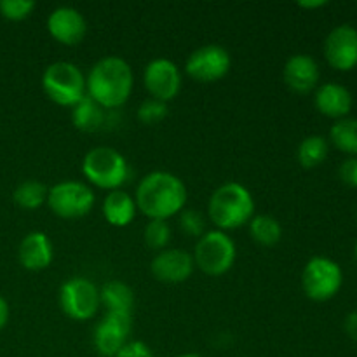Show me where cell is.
Returning a JSON list of instances; mask_svg holds the SVG:
<instances>
[{"mask_svg":"<svg viewBox=\"0 0 357 357\" xmlns=\"http://www.w3.org/2000/svg\"><path fill=\"white\" fill-rule=\"evenodd\" d=\"M136 208L149 220H169L187 206L188 190L183 180L169 171H152L136 185Z\"/></svg>","mask_w":357,"mask_h":357,"instance_id":"1","label":"cell"},{"mask_svg":"<svg viewBox=\"0 0 357 357\" xmlns=\"http://www.w3.org/2000/svg\"><path fill=\"white\" fill-rule=\"evenodd\" d=\"M135 87L131 65L121 56H105L91 66L86 75L87 96L105 110H115L129 101Z\"/></svg>","mask_w":357,"mask_h":357,"instance_id":"2","label":"cell"},{"mask_svg":"<svg viewBox=\"0 0 357 357\" xmlns=\"http://www.w3.org/2000/svg\"><path fill=\"white\" fill-rule=\"evenodd\" d=\"M255 216V199L239 181H227L215 188L208 202V218L216 230L229 232L248 225Z\"/></svg>","mask_w":357,"mask_h":357,"instance_id":"3","label":"cell"},{"mask_svg":"<svg viewBox=\"0 0 357 357\" xmlns=\"http://www.w3.org/2000/svg\"><path fill=\"white\" fill-rule=\"evenodd\" d=\"M82 174L93 187L119 190L129 176V164L119 150L105 145L94 146L84 155Z\"/></svg>","mask_w":357,"mask_h":357,"instance_id":"4","label":"cell"},{"mask_svg":"<svg viewBox=\"0 0 357 357\" xmlns=\"http://www.w3.org/2000/svg\"><path fill=\"white\" fill-rule=\"evenodd\" d=\"M42 91L58 107L73 108L84 96L86 75L77 65L70 61H54L42 73Z\"/></svg>","mask_w":357,"mask_h":357,"instance_id":"5","label":"cell"},{"mask_svg":"<svg viewBox=\"0 0 357 357\" xmlns=\"http://www.w3.org/2000/svg\"><path fill=\"white\" fill-rule=\"evenodd\" d=\"M194 264L202 274L209 278H220L234 267L237 258V248L232 237L222 230H208L194 248Z\"/></svg>","mask_w":357,"mask_h":357,"instance_id":"6","label":"cell"},{"mask_svg":"<svg viewBox=\"0 0 357 357\" xmlns=\"http://www.w3.org/2000/svg\"><path fill=\"white\" fill-rule=\"evenodd\" d=\"M96 202L91 185L79 180H63L47 188V208L58 218L77 220L89 215Z\"/></svg>","mask_w":357,"mask_h":357,"instance_id":"7","label":"cell"},{"mask_svg":"<svg viewBox=\"0 0 357 357\" xmlns=\"http://www.w3.org/2000/svg\"><path fill=\"white\" fill-rule=\"evenodd\" d=\"M344 271L328 257H312L302 271V289L314 302H328L340 293Z\"/></svg>","mask_w":357,"mask_h":357,"instance_id":"8","label":"cell"},{"mask_svg":"<svg viewBox=\"0 0 357 357\" xmlns=\"http://www.w3.org/2000/svg\"><path fill=\"white\" fill-rule=\"evenodd\" d=\"M59 309L73 321H89L100 309V288L87 278H70L59 288Z\"/></svg>","mask_w":357,"mask_h":357,"instance_id":"9","label":"cell"},{"mask_svg":"<svg viewBox=\"0 0 357 357\" xmlns=\"http://www.w3.org/2000/svg\"><path fill=\"white\" fill-rule=\"evenodd\" d=\"M232 68V56L223 45L206 44L188 54L185 73L195 82L211 84L222 80Z\"/></svg>","mask_w":357,"mask_h":357,"instance_id":"10","label":"cell"},{"mask_svg":"<svg viewBox=\"0 0 357 357\" xmlns=\"http://www.w3.org/2000/svg\"><path fill=\"white\" fill-rule=\"evenodd\" d=\"M143 86L150 98L169 103L181 91V70L169 58H155L143 70Z\"/></svg>","mask_w":357,"mask_h":357,"instance_id":"11","label":"cell"},{"mask_svg":"<svg viewBox=\"0 0 357 357\" xmlns=\"http://www.w3.org/2000/svg\"><path fill=\"white\" fill-rule=\"evenodd\" d=\"M132 317L131 314L107 312L93 331V345L101 357H115L129 342Z\"/></svg>","mask_w":357,"mask_h":357,"instance_id":"12","label":"cell"},{"mask_svg":"<svg viewBox=\"0 0 357 357\" xmlns=\"http://www.w3.org/2000/svg\"><path fill=\"white\" fill-rule=\"evenodd\" d=\"M324 58L331 68L351 72L357 66V28L338 24L324 38Z\"/></svg>","mask_w":357,"mask_h":357,"instance_id":"13","label":"cell"},{"mask_svg":"<svg viewBox=\"0 0 357 357\" xmlns=\"http://www.w3.org/2000/svg\"><path fill=\"white\" fill-rule=\"evenodd\" d=\"M194 271L195 264L192 253L176 248L159 251L150 264L152 275L164 284H181L190 279Z\"/></svg>","mask_w":357,"mask_h":357,"instance_id":"14","label":"cell"},{"mask_svg":"<svg viewBox=\"0 0 357 357\" xmlns=\"http://www.w3.org/2000/svg\"><path fill=\"white\" fill-rule=\"evenodd\" d=\"M49 35L63 45H79L87 33V21L79 9L70 6L56 7L45 21Z\"/></svg>","mask_w":357,"mask_h":357,"instance_id":"15","label":"cell"},{"mask_svg":"<svg viewBox=\"0 0 357 357\" xmlns=\"http://www.w3.org/2000/svg\"><path fill=\"white\" fill-rule=\"evenodd\" d=\"M319 65L310 54H293L286 59L282 68V79L288 89L296 94H309L317 89L319 84Z\"/></svg>","mask_w":357,"mask_h":357,"instance_id":"16","label":"cell"},{"mask_svg":"<svg viewBox=\"0 0 357 357\" xmlns=\"http://www.w3.org/2000/svg\"><path fill=\"white\" fill-rule=\"evenodd\" d=\"M52 258H54V248H52L51 239L47 234L40 230L26 234L17 248V260L24 271H45L52 264Z\"/></svg>","mask_w":357,"mask_h":357,"instance_id":"17","label":"cell"},{"mask_svg":"<svg viewBox=\"0 0 357 357\" xmlns=\"http://www.w3.org/2000/svg\"><path fill=\"white\" fill-rule=\"evenodd\" d=\"M314 107L324 117L340 121V119L349 117L354 107V98L351 91L342 84L326 82L317 86V89L314 91Z\"/></svg>","mask_w":357,"mask_h":357,"instance_id":"18","label":"cell"},{"mask_svg":"<svg viewBox=\"0 0 357 357\" xmlns=\"http://www.w3.org/2000/svg\"><path fill=\"white\" fill-rule=\"evenodd\" d=\"M101 213L112 227H128L136 218L138 208H136L135 197L119 188L105 195Z\"/></svg>","mask_w":357,"mask_h":357,"instance_id":"19","label":"cell"},{"mask_svg":"<svg viewBox=\"0 0 357 357\" xmlns=\"http://www.w3.org/2000/svg\"><path fill=\"white\" fill-rule=\"evenodd\" d=\"M100 305L107 312L132 314L135 291L122 281H108L100 288Z\"/></svg>","mask_w":357,"mask_h":357,"instance_id":"20","label":"cell"},{"mask_svg":"<svg viewBox=\"0 0 357 357\" xmlns=\"http://www.w3.org/2000/svg\"><path fill=\"white\" fill-rule=\"evenodd\" d=\"M107 112L93 98L86 96L72 108V122L77 129L84 132H94L101 129L107 121Z\"/></svg>","mask_w":357,"mask_h":357,"instance_id":"21","label":"cell"},{"mask_svg":"<svg viewBox=\"0 0 357 357\" xmlns=\"http://www.w3.org/2000/svg\"><path fill=\"white\" fill-rule=\"evenodd\" d=\"M330 153V142L321 135H310L300 142L296 149V160L303 169H314L326 160Z\"/></svg>","mask_w":357,"mask_h":357,"instance_id":"22","label":"cell"},{"mask_svg":"<svg viewBox=\"0 0 357 357\" xmlns=\"http://www.w3.org/2000/svg\"><path fill=\"white\" fill-rule=\"evenodd\" d=\"M331 145L349 157H357V117H344L335 121L330 129Z\"/></svg>","mask_w":357,"mask_h":357,"instance_id":"23","label":"cell"},{"mask_svg":"<svg viewBox=\"0 0 357 357\" xmlns=\"http://www.w3.org/2000/svg\"><path fill=\"white\" fill-rule=\"evenodd\" d=\"M251 239L265 248L275 246L282 239V227L278 218L271 215H255L248 223Z\"/></svg>","mask_w":357,"mask_h":357,"instance_id":"24","label":"cell"},{"mask_svg":"<svg viewBox=\"0 0 357 357\" xmlns=\"http://www.w3.org/2000/svg\"><path fill=\"white\" fill-rule=\"evenodd\" d=\"M13 201L24 211H35L47 201V187L38 180H24L14 188Z\"/></svg>","mask_w":357,"mask_h":357,"instance_id":"25","label":"cell"},{"mask_svg":"<svg viewBox=\"0 0 357 357\" xmlns=\"http://www.w3.org/2000/svg\"><path fill=\"white\" fill-rule=\"evenodd\" d=\"M143 241L146 248L152 251L167 250V244L171 241V227L166 220H149V223L143 229Z\"/></svg>","mask_w":357,"mask_h":357,"instance_id":"26","label":"cell"},{"mask_svg":"<svg viewBox=\"0 0 357 357\" xmlns=\"http://www.w3.org/2000/svg\"><path fill=\"white\" fill-rule=\"evenodd\" d=\"M178 223L185 236L194 237V239H201L208 230H206V218L199 209L185 208L183 211L178 215Z\"/></svg>","mask_w":357,"mask_h":357,"instance_id":"27","label":"cell"},{"mask_svg":"<svg viewBox=\"0 0 357 357\" xmlns=\"http://www.w3.org/2000/svg\"><path fill=\"white\" fill-rule=\"evenodd\" d=\"M138 121L145 126H155L167 117V103H162L153 98H146L138 107Z\"/></svg>","mask_w":357,"mask_h":357,"instance_id":"28","label":"cell"},{"mask_svg":"<svg viewBox=\"0 0 357 357\" xmlns=\"http://www.w3.org/2000/svg\"><path fill=\"white\" fill-rule=\"evenodd\" d=\"M33 0H0V16L7 21H23L33 13Z\"/></svg>","mask_w":357,"mask_h":357,"instance_id":"29","label":"cell"},{"mask_svg":"<svg viewBox=\"0 0 357 357\" xmlns=\"http://www.w3.org/2000/svg\"><path fill=\"white\" fill-rule=\"evenodd\" d=\"M338 176L347 187L357 188V157H347L338 167Z\"/></svg>","mask_w":357,"mask_h":357,"instance_id":"30","label":"cell"},{"mask_svg":"<svg viewBox=\"0 0 357 357\" xmlns=\"http://www.w3.org/2000/svg\"><path fill=\"white\" fill-rule=\"evenodd\" d=\"M115 357H155V356H153V352L150 351V347L145 344V342L135 340V342H128V344L117 352V356Z\"/></svg>","mask_w":357,"mask_h":357,"instance_id":"31","label":"cell"},{"mask_svg":"<svg viewBox=\"0 0 357 357\" xmlns=\"http://www.w3.org/2000/svg\"><path fill=\"white\" fill-rule=\"evenodd\" d=\"M344 330L347 333L349 338L357 342V310L356 312H351L345 316L344 319Z\"/></svg>","mask_w":357,"mask_h":357,"instance_id":"32","label":"cell"},{"mask_svg":"<svg viewBox=\"0 0 357 357\" xmlns=\"http://www.w3.org/2000/svg\"><path fill=\"white\" fill-rule=\"evenodd\" d=\"M9 317H10L9 303H7V300L0 295V331L7 326V323H9Z\"/></svg>","mask_w":357,"mask_h":357,"instance_id":"33","label":"cell"},{"mask_svg":"<svg viewBox=\"0 0 357 357\" xmlns=\"http://www.w3.org/2000/svg\"><path fill=\"white\" fill-rule=\"evenodd\" d=\"M326 3V0H310V2L303 0V2H298V7H302V9H319V7H324Z\"/></svg>","mask_w":357,"mask_h":357,"instance_id":"34","label":"cell"},{"mask_svg":"<svg viewBox=\"0 0 357 357\" xmlns=\"http://www.w3.org/2000/svg\"><path fill=\"white\" fill-rule=\"evenodd\" d=\"M176 357H204V356H201V354H192V352H187V354H180V356H176Z\"/></svg>","mask_w":357,"mask_h":357,"instance_id":"35","label":"cell"},{"mask_svg":"<svg viewBox=\"0 0 357 357\" xmlns=\"http://www.w3.org/2000/svg\"><path fill=\"white\" fill-rule=\"evenodd\" d=\"M354 253H356V258H357V243H356V248H354Z\"/></svg>","mask_w":357,"mask_h":357,"instance_id":"36","label":"cell"}]
</instances>
